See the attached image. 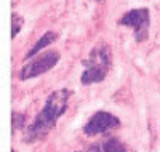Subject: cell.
I'll list each match as a JSON object with an SVG mask.
<instances>
[{
	"mask_svg": "<svg viewBox=\"0 0 160 152\" xmlns=\"http://www.w3.org/2000/svg\"><path fill=\"white\" fill-rule=\"evenodd\" d=\"M69 98H71V91L68 88H59L53 91L47 98L43 109L35 115L31 125L24 128V141L35 143L38 139H43L56 127L58 120L66 112V109L69 106Z\"/></svg>",
	"mask_w": 160,
	"mask_h": 152,
	"instance_id": "1",
	"label": "cell"
},
{
	"mask_svg": "<svg viewBox=\"0 0 160 152\" xmlns=\"http://www.w3.org/2000/svg\"><path fill=\"white\" fill-rule=\"evenodd\" d=\"M112 66V53L109 45H98L90 51V56L83 61V72L80 75V82L83 85L99 84L109 74Z\"/></svg>",
	"mask_w": 160,
	"mask_h": 152,
	"instance_id": "2",
	"label": "cell"
},
{
	"mask_svg": "<svg viewBox=\"0 0 160 152\" xmlns=\"http://www.w3.org/2000/svg\"><path fill=\"white\" fill-rule=\"evenodd\" d=\"M61 59V54L58 51H42L37 56L31 58L26 63L21 71H19V80H29L34 77H38L45 72H48L50 69H53Z\"/></svg>",
	"mask_w": 160,
	"mask_h": 152,
	"instance_id": "3",
	"label": "cell"
},
{
	"mask_svg": "<svg viewBox=\"0 0 160 152\" xmlns=\"http://www.w3.org/2000/svg\"><path fill=\"white\" fill-rule=\"evenodd\" d=\"M120 26L131 27L135 32L136 42H144L149 37V27H151V15L148 8H135L128 10L125 15L118 19Z\"/></svg>",
	"mask_w": 160,
	"mask_h": 152,
	"instance_id": "4",
	"label": "cell"
},
{
	"mask_svg": "<svg viewBox=\"0 0 160 152\" xmlns=\"http://www.w3.org/2000/svg\"><path fill=\"white\" fill-rule=\"evenodd\" d=\"M120 127V119L108 110H98L93 114L87 123L83 125V133L87 136H98V134H106L115 128Z\"/></svg>",
	"mask_w": 160,
	"mask_h": 152,
	"instance_id": "5",
	"label": "cell"
},
{
	"mask_svg": "<svg viewBox=\"0 0 160 152\" xmlns=\"http://www.w3.org/2000/svg\"><path fill=\"white\" fill-rule=\"evenodd\" d=\"M93 152H130V149L115 136H109L90 146Z\"/></svg>",
	"mask_w": 160,
	"mask_h": 152,
	"instance_id": "6",
	"label": "cell"
},
{
	"mask_svg": "<svg viewBox=\"0 0 160 152\" xmlns=\"http://www.w3.org/2000/svg\"><path fill=\"white\" fill-rule=\"evenodd\" d=\"M56 38H58V34H56V32H53V31L45 32V34L35 42V45L28 51V54H26V61L31 59V58H34V56H37V54L42 51V50H45L47 47H50L53 42H56Z\"/></svg>",
	"mask_w": 160,
	"mask_h": 152,
	"instance_id": "7",
	"label": "cell"
},
{
	"mask_svg": "<svg viewBox=\"0 0 160 152\" xmlns=\"http://www.w3.org/2000/svg\"><path fill=\"white\" fill-rule=\"evenodd\" d=\"M21 27H22V18L16 15V13H13L11 15V38H15L19 34Z\"/></svg>",
	"mask_w": 160,
	"mask_h": 152,
	"instance_id": "8",
	"label": "cell"
},
{
	"mask_svg": "<svg viewBox=\"0 0 160 152\" xmlns=\"http://www.w3.org/2000/svg\"><path fill=\"white\" fill-rule=\"evenodd\" d=\"M24 115L22 114H16V112H13V128H24Z\"/></svg>",
	"mask_w": 160,
	"mask_h": 152,
	"instance_id": "9",
	"label": "cell"
},
{
	"mask_svg": "<svg viewBox=\"0 0 160 152\" xmlns=\"http://www.w3.org/2000/svg\"><path fill=\"white\" fill-rule=\"evenodd\" d=\"M130 152H135V150H130Z\"/></svg>",
	"mask_w": 160,
	"mask_h": 152,
	"instance_id": "10",
	"label": "cell"
},
{
	"mask_svg": "<svg viewBox=\"0 0 160 152\" xmlns=\"http://www.w3.org/2000/svg\"><path fill=\"white\" fill-rule=\"evenodd\" d=\"M11 152H15V150H11Z\"/></svg>",
	"mask_w": 160,
	"mask_h": 152,
	"instance_id": "11",
	"label": "cell"
}]
</instances>
